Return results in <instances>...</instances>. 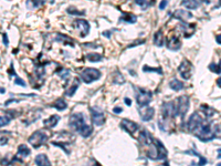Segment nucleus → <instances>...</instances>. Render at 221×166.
Wrapping results in <instances>:
<instances>
[{"label": "nucleus", "mask_w": 221, "mask_h": 166, "mask_svg": "<svg viewBox=\"0 0 221 166\" xmlns=\"http://www.w3.org/2000/svg\"><path fill=\"white\" fill-rule=\"evenodd\" d=\"M138 142L142 146L146 147V156L150 160L157 161V160H163L167 156V151L165 150L164 145L159 141L154 140L150 136L149 133L146 130H142L138 135Z\"/></svg>", "instance_id": "f257e3e1"}, {"label": "nucleus", "mask_w": 221, "mask_h": 166, "mask_svg": "<svg viewBox=\"0 0 221 166\" xmlns=\"http://www.w3.org/2000/svg\"><path fill=\"white\" fill-rule=\"evenodd\" d=\"M194 134H195L196 137H198L200 141L208 142V141L216 138V129L212 127L211 123H209V122H202V124L198 127V130Z\"/></svg>", "instance_id": "f03ea898"}, {"label": "nucleus", "mask_w": 221, "mask_h": 166, "mask_svg": "<svg viewBox=\"0 0 221 166\" xmlns=\"http://www.w3.org/2000/svg\"><path fill=\"white\" fill-rule=\"evenodd\" d=\"M49 138V134L45 132L44 130H39L35 131L34 133H32L31 136L28 138V142L33 146L34 148L40 147L41 145H43Z\"/></svg>", "instance_id": "7ed1b4c3"}, {"label": "nucleus", "mask_w": 221, "mask_h": 166, "mask_svg": "<svg viewBox=\"0 0 221 166\" xmlns=\"http://www.w3.org/2000/svg\"><path fill=\"white\" fill-rule=\"evenodd\" d=\"M175 109H176L177 115L180 116L181 120L184 119L189 110V98L187 95H182L177 99L176 103H175Z\"/></svg>", "instance_id": "20e7f679"}, {"label": "nucleus", "mask_w": 221, "mask_h": 166, "mask_svg": "<svg viewBox=\"0 0 221 166\" xmlns=\"http://www.w3.org/2000/svg\"><path fill=\"white\" fill-rule=\"evenodd\" d=\"M80 77H81L82 81L86 83V84H90V83H92V82L96 81L101 78V72L98 71V69H94V68H86L84 69L83 71L81 72L80 74Z\"/></svg>", "instance_id": "39448f33"}, {"label": "nucleus", "mask_w": 221, "mask_h": 166, "mask_svg": "<svg viewBox=\"0 0 221 166\" xmlns=\"http://www.w3.org/2000/svg\"><path fill=\"white\" fill-rule=\"evenodd\" d=\"M136 93H135V96H136V102L137 104L143 108V106H147L150 102H152V99H153V94L149 91H146L144 89H136Z\"/></svg>", "instance_id": "423d86ee"}, {"label": "nucleus", "mask_w": 221, "mask_h": 166, "mask_svg": "<svg viewBox=\"0 0 221 166\" xmlns=\"http://www.w3.org/2000/svg\"><path fill=\"white\" fill-rule=\"evenodd\" d=\"M84 115L82 113H74L70 116V121H69V125L72 130L79 132L81 127L84 125Z\"/></svg>", "instance_id": "0eeeda50"}, {"label": "nucleus", "mask_w": 221, "mask_h": 166, "mask_svg": "<svg viewBox=\"0 0 221 166\" xmlns=\"http://www.w3.org/2000/svg\"><path fill=\"white\" fill-rule=\"evenodd\" d=\"M178 71L180 73V77L185 80H189L191 78V73H192V64L189 60L187 59H184L182 62L180 63L178 68Z\"/></svg>", "instance_id": "6e6552de"}, {"label": "nucleus", "mask_w": 221, "mask_h": 166, "mask_svg": "<svg viewBox=\"0 0 221 166\" xmlns=\"http://www.w3.org/2000/svg\"><path fill=\"white\" fill-rule=\"evenodd\" d=\"M91 115H92V123L94 125H98V126H101L104 124L105 122V115H104V112L101 110L100 108H94L91 109Z\"/></svg>", "instance_id": "1a4fd4ad"}, {"label": "nucleus", "mask_w": 221, "mask_h": 166, "mask_svg": "<svg viewBox=\"0 0 221 166\" xmlns=\"http://www.w3.org/2000/svg\"><path fill=\"white\" fill-rule=\"evenodd\" d=\"M202 122H203V120L200 117V115L197 113V112L192 113V115L190 116L189 121H188V123H187L188 131L191 133H195L198 130V127L202 124Z\"/></svg>", "instance_id": "9d476101"}, {"label": "nucleus", "mask_w": 221, "mask_h": 166, "mask_svg": "<svg viewBox=\"0 0 221 166\" xmlns=\"http://www.w3.org/2000/svg\"><path fill=\"white\" fill-rule=\"evenodd\" d=\"M161 113H163V116L165 119H169V117H175V116H177L176 109H175V102L164 103Z\"/></svg>", "instance_id": "9b49d317"}, {"label": "nucleus", "mask_w": 221, "mask_h": 166, "mask_svg": "<svg viewBox=\"0 0 221 166\" xmlns=\"http://www.w3.org/2000/svg\"><path fill=\"white\" fill-rule=\"evenodd\" d=\"M121 126H122V129L125 130V131H126L127 133H129L131 135L134 134L137 130H138V127H140L137 123H135V122L131 121V120H127V119L122 120Z\"/></svg>", "instance_id": "f8f14e48"}, {"label": "nucleus", "mask_w": 221, "mask_h": 166, "mask_svg": "<svg viewBox=\"0 0 221 166\" xmlns=\"http://www.w3.org/2000/svg\"><path fill=\"white\" fill-rule=\"evenodd\" d=\"M74 26L77 29H79L81 31V37H85L87 36L90 31V23L86 20H83V19H77L74 22Z\"/></svg>", "instance_id": "ddd939ff"}, {"label": "nucleus", "mask_w": 221, "mask_h": 166, "mask_svg": "<svg viewBox=\"0 0 221 166\" xmlns=\"http://www.w3.org/2000/svg\"><path fill=\"white\" fill-rule=\"evenodd\" d=\"M171 16H173V18L178 19V20H180L181 22H187V20L192 18V15L190 12H188V11L186 10H180V9L171 13Z\"/></svg>", "instance_id": "4468645a"}, {"label": "nucleus", "mask_w": 221, "mask_h": 166, "mask_svg": "<svg viewBox=\"0 0 221 166\" xmlns=\"http://www.w3.org/2000/svg\"><path fill=\"white\" fill-rule=\"evenodd\" d=\"M138 113H140V117H142L143 121H150V120L154 117V114H155V110L153 108H140L138 110Z\"/></svg>", "instance_id": "2eb2a0df"}, {"label": "nucleus", "mask_w": 221, "mask_h": 166, "mask_svg": "<svg viewBox=\"0 0 221 166\" xmlns=\"http://www.w3.org/2000/svg\"><path fill=\"white\" fill-rule=\"evenodd\" d=\"M166 45H167L169 50L177 51L181 48V41H180V39L178 37H170L169 39H167Z\"/></svg>", "instance_id": "dca6fc26"}, {"label": "nucleus", "mask_w": 221, "mask_h": 166, "mask_svg": "<svg viewBox=\"0 0 221 166\" xmlns=\"http://www.w3.org/2000/svg\"><path fill=\"white\" fill-rule=\"evenodd\" d=\"M154 43L155 45H157L158 48H161L165 43V38H164V32L161 29H159L157 32H155L154 34Z\"/></svg>", "instance_id": "f3484780"}, {"label": "nucleus", "mask_w": 221, "mask_h": 166, "mask_svg": "<svg viewBox=\"0 0 221 166\" xmlns=\"http://www.w3.org/2000/svg\"><path fill=\"white\" fill-rule=\"evenodd\" d=\"M201 3V0H181V5L189 10L197 9Z\"/></svg>", "instance_id": "a211bd4d"}, {"label": "nucleus", "mask_w": 221, "mask_h": 166, "mask_svg": "<svg viewBox=\"0 0 221 166\" xmlns=\"http://www.w3.org/2000/svg\"><path fill=\"white\" fill-rule=\"evenodd\" d=\"M35 164L38 166H51V163L45 154H39L35 156Z\"/></svg>", "instance_id": "6ab92c4d"}, {"label": "nucleus", "mask_w": 221, "mask_h": 166, "mask_svg": "<svg viewBox=\"0 0 221 166\" xmlns=\"http://www.w3.org/2000/svg\"><path fill=\"white\" fill-rule=\"evenodd\" d=\"M59 121H60V116L52 115V116H50L49 119L44 120V121H43V124H44V126L47 127V129H52V127H54L55 125L58 124Z\"/></svg>", "instance_id": "aec40b11"}, {"label": "nucleus", "mask_w": 221, "mask_h": 166, "mask_svg": "<svg viewBox=\"0 0 221 166\" xmlns=\"http://www.w3.org/2000/svg\"><path fill=\"white\" fill-rule=\"evenodd\" d=\"M119 21L123 22H128V23H135L137 21V17L133 13H127V12H123V16L119 18Z\"/></svg>", "instance_id": "412c9836"}, {"label": "nucleus", "mask_w": 221, "mask_h": 166, "mask_svg": "<svg viewBox=\"0 0 221 166\" xmlns=\"http://www.w3.org/2000/svg\"><path fill=\"white\" fill-rule=\"evenodd\" d=\"M55 40L59 41V42H63L64 45H71V47H73L74 45L73 40H72L70 37H68V36H65V34L59 33L58 36H56V39Z\"/></svg>", "instance_id": "4be33fe9"}, {"label": "nucleus", "mask_w": 221, "mask_h": 166, "mask_svg": "<svg viewBox=\"0 0 221 166\" xmlns=\"http://www.w3.org/2000/svg\"><path fill=\"white\" fill-rule=\"evenodd\" d=\"M29 154H30V148L28 147L27 145H24V144L19 145L18 152H17V156H18V157H22V158L27 157Z\"/></svg>", "instance_id": "5701e85b"}, {"label": "nucleus", "mask_w": 221, "mask_h": 166, "mask_svg": "<svg viewBox=\"0 0 221 166\" xmlns=\"http://www.w3.org/2000/svg\"><path fill=\"white\" fill-rule=\"evenodd\" d=\"M169 87L174 90V91H180L181 89H184V83L177 79H173L169 82Z\"/></svg>", "instance_id": "b1692460"}, {"label": "nucleus", "mask_w": 221, "mask_h": 166, "mask_svg": "<svg viewBox=\"0 0 221 166\" xmlns=\"http://www.w3.org/2000/svg\"><path fill=\"white\" fill-rule=\"evenodd\" d=\"M47 0H27V7L29 9L38 8L40 6H42L43 3H45Z\"/></svg>", "instance_id": "393cba45"}, {"label": "nucleus", "mask_w": 221, "mask_h": 166, "mask_svg": "<svg viewBox=\"0 0 221 166\" xmlns=\"http://www.w3.org/2000/svg\"><path fill=\"white\" fill-rule=\"evenodd\" d=\"M92 132H93V129L91 126H89V125H86V124H84V125L81 127V130L79 131V133L83 137H89L90 135L92 134Z\"/></svg>", "instance_id": "a878e982"}, {"label": "nucleus", "mask_w": 221, "mask_h": 166, "mask_svg": "<svg viewBox=\"0 0 221 166\" xmlns=\"http://www.w3.org/2000/svg\"><path fill=\"white\" fill-rule=\"evenodd\" d=\"M7 113H8V115L0 116V127L8 125V124L10 123L11 119H12V113H11V112H7Z\"/></svg>", "instance_id": "bb28decb"}, {"label": "nucleus", "mask_w": 221, "mask_h": 166, "mask_svg": "<svg viewBox=\"0 0 221 166\" xmlns=\"http://www.w3.org/2000/svg\"><path fill=\"white\" fill-rule=\"evenodd\" d=\"M86 59L91 62H100L103 60V57L98 53H89L86 55Z\"/></svg>", "instance_id": "cd10ccee"}, {"label": "nucleus", "mask_w": 221, "mask_h": 166, "mask_svg": "<svg viewBox=\"0 0 221 166\" xmlns=\"http://www.w3.org/2000/svg\"><path fill=\"white\" fill-rule=\"evenodd\" d=\"M53 108L58 109L59 111H63L64 109L66 108V102L64 100H62V99H59V100H56L54 103H53Z\"/></svg>", "instance_id": "c85d7f7f"}, {"label": "nucleus", "mask_w": 221, "mask_h": 166, "mask_svg": "<svg viewBox=\"0 0 221 166\" xmlns=\"http://www.w3.org/2000/svg\"><path fill=\"white\" fill-rule=\"evenodd\" d=\"M77 87H79V81H74V83L72 84V87H69V89H66L65 95L66 96H72V95L75 93V91L77 90Z\"/></svg>", "instance_id": "c756f323"}, {"label": "nucleus", "mask_w": 221, "mask_h": 166, "mask_svg": "<svg viewBox=\"0 0 221 166\" xmlns=\"http://www.w3.org/2000/svg\"><path fill=\"white\" fill-rule=\"evenodd\" d=\"M186 153H189V154H191V155H196L200 158V162L198 163V166H205L206 164H207V160H206L205 157H202V156L200 155L199 153L195 152V151H188V152H186Z\"/></svg>", "instance_id": "7c9ffc66"}, {"label": "nucleus", "mask_w": 221, "mask_h": 166, "mask_svg": "<svg viewBox=\"0 0 221 166\" xmlns=\"http://www.w3.org/2000/svg\"><path fill=\"white\" fill-rule=\"evenodd\" d=\"M9 133L8 132H0V145H6L9 141Z\"/></svg>", "instance_id": "2f4dec72"}, {"label": "nucleus", "mask_w": 221, "mask_h": 166, "mask_svg": "<svg viewBox=\"0 0 221 166\" xmlns=\"http://www.w3.org/2000/svg\"><path fill=\"white\" fill-rule=\"evenodd\" d=\"M68 13H70V15H74V16H84L85 15V11L83 10H77V9L73 8V7H70V8H68Z\"/></svg>", "instance_id": "473e14b6"}, {"label": "nucleus", "mask_w": 221, "mask_h": 166, "mask_svg": "<svg viewBox=\"0 0 221 166\" xmlns=\"http://www.w3.org/2000/svg\"><path fill=\"white\" fill-rule=\"evenodd\" d=\"M201 109H202L203 113L206 114V116H207V117H211L213 114L216 113V112H215V110H212V109L209 108V106H207V105H202V106H201Z\"/></svg>", "instance_id": "72a5a7b5"}, {"label": "nucleus", "mask_w": 221, "mask_h": 166, "mask_svg": "<svg viewBox=\"0 0 221 166\" xmlns=\"http://www.w3.org/2000/svg\"><path fill=\"white\" fill-rule=\"evenodd\" d=\"M209 69H210L212 72H215V73L220 74L221 73V60H220V62H219V64L211 63L210 66H209Z\"/></svg>", "instance_id": "f704fd0d"}, {"label": "nucleus", "mask_w": 221, "mask_h": 166, "mask_svg": "<svg viewBox=\"0 0 221 166\" xmlns=\"http://www.w3.org/2000/svg\"><path fill=\"white\" fill-rule=\"evenodd\" d=\"M143 71L144 72H157L158 74H161L163 71H161V68H150L148 66H143Z\"/></svg>", "instance_id": "c9c22d12"}, {"label": "nucleus", "mask_w": 221, "mask_h": 166, "mask_svg": "<svg viewBox=\"0 0 221 166\" xmlns=\"http://www.w3.org/2000/svg\"><path fill=\"white\" fill-rule=\"evenodd\" d=\"M114 83H116V84H123L124 82H125V79L123 78V75H122L119 72H117V73L115 74V78L113 79Z\"/></svg>", "instance_id": "e433bc0d"}, {"label": "nucleus", "mask_w": 221, "mask_h": 166, "mask_svg": "<svg viewBox=\"0 0 221 166\" xmlns=\"http://www.w3.org/2000/svg\"><path fill=\"white\" fill-rule=\"evenodd\" d=\"M69 73H70V71L66 70V69H64V68H60L58 70V74L60 75L61 78H62V79H68Z\"/></svg>", "instance_id": "4c0bfd02"}, {"label": "nucleus", "mask_w": 221, "mask_h": 166, "mask_svg": "<svg viewBox=\"0 0 221 166\" xmlns=\"http://www.w3.org/2000/svg\"><path fill=\"white\" fill-rule=\"evenodd\" d=\"M135 2H136L138 6H140L143 9L147 8V5H146V3H148L147 0H135Z\"/></svg>", "instance_id": "58836bf2"}, {"label": "nucleus", "mask_w": 221, "mask_h": 166, "mask_svg": "<svg viewBox=\"0 0 221 166\" xmlns=\"http://www.w3.org/2000/svg\"><path fill=\"white\" fill-rule=\"evenodd\" d=\"M15 83H16V84H18V85H21V87H23L27 85L26 83H24L23 80H21L19 77H16V80H15Z\"/></svg>", "instance_id": "ea45409f"}, {"label": "nucleus", "mask_w": 221, "mask_h": 166, "mask_svg": "<svg viewBox=\"0 0 221 166\" xmlns=\"http://www.w3.org/2000/svg\"><path fill=\"white\" fill-rule=\"evenodd\" d=\"M145 42V40H138V41H134V42L132 43V45H129L128 47V49L129 48H133V47H135V45H143V43Z\"/></svg>", "instance_id": "a19ab883"}, {"label": "nucleus", "mask_w": 221, "mask_h": 166, "mask_svg": "<svg viewBox=\"0 0 221 166\" xmlns=\"http://www.w3.org/2000/svg\"><path fill=\"white\" fill-rule=\"evenodd\" d=\"M166 7H167V0H161V5H159V9H161V10H164Z\"/></svg>", "instance_id": "79ce46f5"}, {"label": "nucleus", "mask_w": 221, "mask_h": 166, "mask_svg": "<svg viewBox=\"0 0 221 166\" xmlns=\"http://www.w3.org/2000/svg\"><path fill=\"white\" fill-rule=\"evenodd\" d=\"M9 74L10 75H15V77H17V73H16V71H15V69H13V64L11 63V66H10V69H9Z\"/></svg>", "instance_id": "37998d69"}, {"label": "nucleus", "mask_w": 221, "mask_h": 166, "mask_svg": "<svg viewBox=\"0 0 221 166\" xmlns=\"http://www.w3.org/2000/svg\"><path fill=\"white\" fill-rule=\"evenodd\" d=\"M3 45H5L6 47H8V45H9L8 36H7V33H3Z\"/></svg>", "instance_id": "c03bdc74"}, {"label": "nucleus", "mask_w": 221, "mask_h": 166, "mask_svg": "<svg viewBox=\"0 0 221 166\" xmlns=\"http://www.w3.org/2000/svg\"><path fill=\"white\" fill-rule=\"evenodd\" d=\"M203 1H205L206 3H207V5H208V3H211L213 1V0H203ZM217 1V3H218V7H220L221 6V0H216Z\"/></svg>", "instance_id": "a18cd8bd"}, {"label": "nucleus", "mask_w": 221, "mask_h": 166, "mask_svg": "<svg viewBox=\"0 0 221 166\" xmlns=\"http://www.w3.org/2000/svg\"><path fill=\"white\" fill-rule=\"evenodd\" d=\"M122 111H123V109L122 108H114L113 112L114 113H116V114H119V113H122Z\"/></svg>", "instance_id": "49530a36"}, {"label": "nucleus", "mask_w": 221, "mask_h": 166, "mask_svg": "<svg viewBox=\"0 0 221 166\" xmlns=\"http://www.w3.org/2000/svg\"><path fill=\"white\" fill-rule=\"evenodd\" d=\"M125 104H126V105H128V106H131V105H132V101L129 100V99L125 98Z\"/></svg>", "instance_id": "de8ad7c7"}, {"label": "nucleus", "mask_w": 221, "mask_h": 166, "mask_svg": "<svg viewBox=\"0 0 221 166\" xmlns=\"http://www.w3.org/2000/svg\"><path fill=\"white\" fill-rule=\"evenodd\" d=\"M216 41L219 43V45H221V34H220V36H217V38H216Z\"/></svg>", "instance_id": "09e8293b"}, {"label": "nucleus", "mask_w": 221, "mask_h": 166, "mask_svg": "<svg viewBox=\"0 0 221 166\" xmlns=\"http://www.w3.org/2000/svg\"><path fill=\"white\" fill-rule=\"evenodd\" d=\"M217 84H218L219 87H221V78H219V79L217 80Z\"/></svg>", "instance_id": "8fccbe9b"}, {"label": "nucleus", "mask_w": 221, "mask_h": 166, "mask_svg": "<svg viewBox=\"0 0 221 166\" xmlns=\"http://www.w3.org/2000/svg\"><path fill=\"white\" fill-rule=\"evenodd\" d=\"M5 92H6V90L3 89V87H0V93H2V94H3Z\"/></svg>", "instance_id": "3c124183"}, {"label": "nucleus", "mask_w": 221, "mask_h": 166, "mask_svg": "<svg viewBox=\"0 0 221 166\" xmlns=\"http://www.w3.org/2000/svg\"><path fill=\"white\" fill-rule=\"evenodd\" d=\"M161 166H169V164L167 163V162H165V163H164V164H161Z\"/></svg>", "instance_id": "603ef678"}, {"label": "nucleus", "mask_w": 221, "mask_h": 166, "mask_svg": "<svg viewBox=\"0 0 221 166\" xmlns=\"http://www.w3.org/2000/svg\"><path fill=\"white\" fill-rule=\"evenodd\" d=\"M217 166H221V163H220V164H218V165H217Z\"/></svg>", "instance_id": "864d4df0"}]
</instances>
